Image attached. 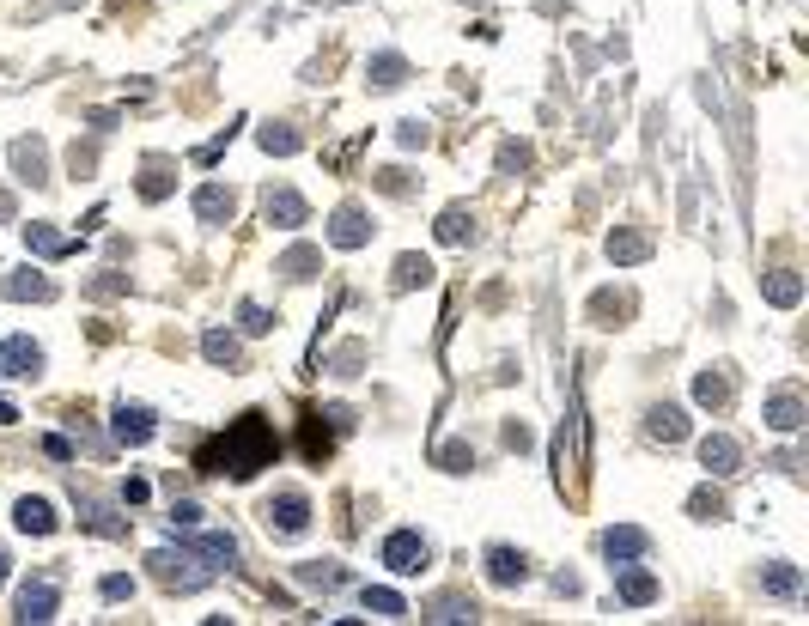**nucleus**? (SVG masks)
Masks as SVG:
<instances>
[{"label":"nucleus","instance_id":"nucleus-1","mask_svg":"<svg viewBox=\"0 0 809 626\" xmlns=\"http://www.w3.org/2000/svg\"><path fill=\"white\" fill-rule=\"evenodd\" d=\"M274 456H280V438H274V426H268V414H238L226 432H219L213 444H201L195 450V468L201 475H232V481H250V475H262V468H274Z\"/></svg>","mask_w":809,"mask_h":626},{"label":"nucleus","instance_id":"nucleus-2","mask_svg":"<svg viewBox=\"0 0 809 626\" xmlns=\"http://www.w3.org/2000/svg\"><path fill=\"white\" fill-rule=\"evenodd\" d=\"M146 572H153V584H165V590H201L213 578V566H201L189 547H159V554H146Z\"/></svg>","mask_w":809,"mask_h":626},{"label":"nucleus","instance_id":"nucleus-3","mask_svg":"<svg viewBox=\"0 0 809 626\" xmlns=\"http://www.w3.org/2000/svg\"><path fill=\"white\" fill-rule=\"evenodd\" d=\"M55 614H61V572H37V578H25V584H19V602H13V620L43 626V620H55Z\"/></svg>","mask_w":809,"mask_h":626},{"label":"nucleus","instance_id":"nucleus-4","mask_svg":"<svg viewBox=\"0 0 809 626\" xmlns=\"http://www.w3.org/2000/svg\"><path fill=\"white\" fill-rule=\"evenodd\" d=\"M378 560H384L396 578H420V572L432 566V547H426V535H420V529H390V535H384V547H378Z\"/></svg>","mask_w":809,"mask_h":626},{"label":"nucleus","instance_id":"nucleus-5","mask_svg":"<svg viewBox=\"0 0 809 626\" xmlns=\"http://www.w3.org/2000/svg\"><path fill=\"white\" fill-rule=\"evenodd\" d=\"M177 541L189 547V554H195L201 566H213V572H232V566H238V541H232L226 529H207V523H195V529H183Z\"/></svg>","mask_w":809,"mask_h":626},{"label":"nucleus","instance_id":"nucleus-6","mask_svg":"<svg viewBox=\"0 0 809 626\" xmlns=\"http://www.w3.org/2000/svg\"><path fill=\"white\" fill-rule=\"evenodd\" d=\"M262 523H268V535H305L311 529V499L299 487H286V493H274L262 505Z\"/></svg>","mask_w":809,"mask_h":626},{"label":"nucleus","instance_id":"nucleus-7","mask_svg":"<svg viewBox=\"0 0 809 626\" xmlns=\"http://www.w3.org/2000/svg\"><path fill=\"white\" fill-rule=\"evenodd\" d=\"M372 231H378V225H372V213L353 207V201L329 213V244H335V250H365V244H372Z\"/></svg>","mask_w":809,"mask_h":626},{"label":"nucleus","instance_id":"nucleus-8","mask_svg":"<svg viewBox=\"0 0 809 626\" xmlns=\"http://www.w3.org/2000/svg\"><path fill=\"white\" fill-rule=\"evenodd\" d=\"M700 468H706L712 481L743 475V444L730 438V432H706V438H700Z\"/></svg>","mask_w":809,"mask_h":626},{"label":"nucleus","instance_id":"nucleus-9","mask_svg":"<svg viewBox=\"0 0 809 626\" xmlns=\"http://www.w3.org/2000/svg\"><path fill=\"white\" fill-rule=\"evenodd\" d=\"M0 377L37 383V377H43V347H37L31 335H7V341H0Z\"/></svg>","mask_w":809,"mask_h":626},{"label":"nucleus","instance_id":"nucleus-10","mask_svg":"<svg viewBox=\"0 0 809 626\" xmlns=\"http://www.w3.org/2000/svg\"><path fill=\"white\" fill-rule=\"evenodd\" d=\"M615 596H621L627 608H651L657 596H664V584H657L639 560H627V566H615Z\"/></svg>","mask_w":809,"mask_h":626},{"label":"nucleus","instance_id":"nucleus-11","mask_svg":"<svg viewBox=\"0 0 809 626\" xmlns=\"http://www.w3.org/2000/svg\"><path fill=\"white\" fill-rule=\"evenodd\" d=\"M603 554H609V566L645 560V554H651V535H645L639 523H615V529H603Z\"/></svg>","mask_w":809,"mask_h":626},{"label":"nucleus","instance_id":"nucleus-12","mask_svg":"<svg viewBox=\"0 0 809 626\" xmlns=\"http://www.w3.org/2000/svg\"><path fill=\"white\" fill-rule=\"evenodd\" d=\"M524 578H530V560L518 554V547H505V541H499V547H487V584H499V590H518Z\"/></svg>","mask_w":809,"mask_h":626},{"label":"nucleus","instance_id":"nucleus-13","mask_svg":"<svg viewBox=\"0 0 809 626\" xmlns=\"http://www.w3.org/2000/svg\"><path fill=\"white\" fill-rule=\"evenodd\" d=\"M232 213H238V195L226 183H201L195 189V219L201 225H232Z\"/></svg>","mask_w":809,"mask_h":626},{"label":"nucleus","instance_id":"nucleus-14","mask_svg":"<svg viewBox=\"0 0 809 626\" xmlns=\"http://www.w3.org/2000/svg\"><path fill=\"white\" fill-rule=\"evenodd\" d=\"M262 213H268V225H280V231H299V225L311 219V207H305V195H299V189H268Z\"/></svg>","mask_w":809,"mask_h":626},{"label":"nucleus","instance_id":"nucleus-15","mask_svg":"<svg viewBox=\"0 0 809 626\" xmlns=\"http://www.w3.org/2000/svg\"><path fill=\"white\" fill-rule=\"evenodd\" d=\"M645 438H651V444H682V438H688V414H682L676 402H657V408L645 414Z\"/></svg>","mask_w":809,"mask_h":626},{"label":"nucleus","instance_id":"nucleus-16","mask_svg":"<svg viewBox=\"0 0 809 626\" xmlns=\"http://www.w3.org/2000/svg\"><path fill=\"white\" fill-rule=\"evenodd\" d=\"M13 171H19V183H31V189L49 183V152H43V140H13Z\"/></svg>","mask_w":809,"mask_h":626},{"label":"nucleus","instance_id":"nucleus-17","mask_svg":"<svg viewBox=\"0 0 809 626\" xmlns=\"http://www.w3.org/2000/svg\"><path fill=\"white\" fill-rule=\"evenodd\" d=\"M153 432H159L153 408H140V402H116V438H122V444H146Z\"/></svg>","mask_w":809,"mask_h":626},{"label":"nucleus","instance_id":"nucleus-18","mask_svg":"<svg viewBox=\"0 0 809 626\" xmlns=\"http://www.w3.org/2000/svg\"><path fill=\"white\" fill-rule=\"evenodd\" d=\"M645 256H651V238H645V231H633V225L609 231V262H615V268H633V262H645Z\"/></svg>","mask_w":809,"mask_h":626},{"label":"nucleus","instance_id":"nucleus-19","mask_svg":"<svg viewBox=\"0 0 809 626\" xmlns=\"http://www.w3.org/2000/svg\"><path fill=\"white\" fill-rule=\"evenodd\" d=\"M365 80H372L378 92H396V86L408 80V61H402L396 49H384V55H372V61H365Z\"/></svg>","mask_w":809,"mask_h":626},{"label":"nucleus","instance_id":"nucleus-20","mask_svg":"<svg viewBox=\"0 0 809 626\" xmlns=\"http://www.w3.org/2000/svg\"><path fill=\"white\" fill-rule=\"evenodd\" d=\"M767 426H773V432H797V426H803V396H797V389L767 396Z\"/></svg>","mask_w":809,"mask_h":626},{"label":"nucleus","instance_id":"nucleus-21","mask_svg":"<svg viewBox=\"0 0 809 626\" xmlns=\"http://www.w3.org/2000/svg\"><path fill=\"white\" fill-rule=\"evenodd\" d=\"M317 268H323V250H317V244H292V250L274 262V274H286V280H311Z\"/></svg>","mask_w":809,"mask_h":626},{"label":"nucleus","instance_id":"nucleus-22","mask_svg":"<svg viewBox=\"0 0 809 626\" xmlns=\"http://www.w3.org/2000/svg\"><path fill=\"white\" fill-rule=\"evenodd\" d=\"M7 298H37V304H49L55 298V280L49 274H37V268H19V274H7Z\"/></svg>","mask_w":809,"mask_h":626},{"label":"nucleus","instance_id":"nucleus-23","mask_svg":"<svg viewBox=\"0 0 809 626\" xmlns=\"http://www.w3.org/2000/svg\"><path fill=\"white\" fill-rule=\"evenodd\" d=\"M13 523H19L25 535H55V505H49V499H19V505H13Z\"/></svg>","mask_w":809,"mask_h":626},{"label":"nucleus","instance_id":"nucleus-24","mask_svg":"<svg viewBox=\"0 0 809 626\" xmlns=\"http://www.w3.org/2000/svg\"><path fill=\"white\" fill-rule=\"evenodd\" d=\"M438 244H475V213L469 207H445V213H438Z\"/></svg>","mask_w":809,"mask_h":626},{"label":"nucleus","instance_id":"nucleus-25","mask_svg":"<svg viewBox=\"0 0 809 626\" xmlns=\"http://www.w3.org/2000/svg\"><path fill=\"white\" fill-rule=\"evenodd\" d=\"M25 244L37 256H73V250H80V238H61L55 225H25Z\"/></svg>","mask_w":809,"mask_h":626},{"label":"nucleus","instance_id":"nucleus-26","mask_svg":"<svg viewBox=\"0 0 809 626\" xmlns=\"http://www.w3.org/2000/svg\"><path fill=\"white\" fill-rule=\"evenodd\" d=\"M201 353H207V365H226V371H232V365L244 359L238 335H226V329H207V335H201Z\"/></svg>","mask_w":809,"mask_h":626},{"label":"nucleus","instance_id":"nucleus-27","mask_svg":"<svg viewBox=\"0 0 809 626\" xmlns=\"http://www.w3.org/2000/svg\"><path fill=\"white\" fill-rule=\"evenodd\" d=\"M694 402H700V408H724V402H730V377H724V365H712V371L694 377Z\"/></svg>","mask_w":809,"mask_h":626},{"label":"nucleus","instance_id":"nucleus-28","mask_svg":"<svg viewBox=\"0 0 809 626\" xmlns=\"http://www.w3.org/2000/svg\"><path fill=\"white\" fill-rule=\"evenodd\" d=\"M426 280H432V262H426V256H396L390 292H414V286H426Z\"/></svg>","mask_w":809,"mask_h":626},{"label":"nucleus","instance_id":"nucleus-29","mask_svg":"<svg viewBox=\"0 0 809 626\" xmlns=\"http://www.w3.org/2000/svg\"><path fill=\"white\" fill-rule=\"evenodd\" d=\"M761 590H767V596H797V590H803V572L785 566V560H767V566H761Z\"/></svg>","mask_w":809,"mask_h":626},{"label":"nucleus","instance_id":"nucleus-30","mask_svg":"<svg viewBox=\"0 0 809 626\" xmlns=\"http://www.w3.org/2000/svg\"><path fill=\"white\" fill-rule=\"evenodd\" d=\"M171 189H177L171 165H165V159H146V171H140V201H165Z\"/></svg>","mask_w":809,"mask_h":626},{"label":"nucleus","instance_id":"nucleus-31","mask_svg":"<svg viewBox=\"0 0 809 626\" xmlns=\"http://www.w3.org/2000/svg\"><path fill=\"white\" fill-rule=\"evenodd\" d=\"M359 602H365V614H384V620H402V614H408V602H402L396 590H384V584H365Z\"/></svg>","mask_w":809,"mask_h":626},{"label":"nucleus","instance_id":"nucleus-32","mask_svg":"<svg viewBox=\"0 0 809 626\" xmlns=\"http://www.w3.org/2000/svg\"><path fill=\"white\" fill-rule=\"evenodd\" d=\"M688 517H700V523H724V517H730V499H724L718 487H700V493L688 499Z\"/></svg>","mask_w":809,"mask_h":626},{"label":"nucleus","instance_id":"nucleus-33","mask_svg":"<svg viewBox=\"0 0 809 626\" xmlns=\"http://www.w3.org/2000/svg\"><path fill=\"white\" fill-rule=\"evenodd\" d=\"M299 584H311V590H341L347 572H341L335 560H305V566H299Z\"/></svg>","mask_w":809,"mask_h":626},{"label":"nucleus","instance_id":"nucleus-34","mask_svg":"<svg viewBox=\"0 0 809 626\" xmlns=\"http://www.w3.org/2000/svg\"><path fill=\"white\" fill-rule=\"evenodd\" d=\"M256 140H262V152H274V159H292V152H299V146H305V140H299V134H292L286 122H268V128H262Z\"/></svg>","mask_w":809,"mask_h":626},{"label":"nucleus","instance_id":"nucleus-35","mask_svg":"<svg viewBox=\"0 0 809 626\" xmlns=\"http://www.w3.org/2000/svg\"><path fill=\"white\" fill-rule=\"evenodd\" d=\"M803 298V280L791 274V268H779V274H767V304H779V310H791Z\"/></svg>","mask_w":809,"mask_h":626},{"label":"nucleus","instance_id":"nucleus-36","mask_svg":"<svg viewBox=\"0 0 809 626\" xmlns=\"http://www.w3.org/2000/svg\"><path fill=\"white\" fill-rule=\"evenodd\" d=\"M80 523H86V529H98V535H128V523H122V517H110V505H98V499H80Z\"/></svg>","mask_w":809,"mask_h":626},{"label":"nucleus","instance_id":"nucleus-37","mask_svg":"<svg viewBox=\"0 0 809 626\" xmlns=\"http://www.w3.org/2000/svg\"><path fill=\"white\" fill-rule=\"evenodd\" d=\"M238 323H244V335H268L280 317H274V310H262L256 298H244V304H238Z\"/></svg>","mask_w":809,"mask_h":626},{"label":"nucleus","instance_id":"nucleus-38","mask_svg":"<svg viewBox=\"0 0 809 626\" xmlns=\"http://www.w3.org/2000/svg\"><path fill=\"white\" fill-rule=\"evenodd\" d=\"M426 620H475V602H463V596H438V602L426 608Z\"/></svg>","mask_w":809,"mask_h":626},{"label":"nucleus","instance_id":"nucleus-39","mask_svg":"<svg viewBox=\"0 0 809 626\" xmlns=\"http://www.w3.org/2000/svg\"><path fill=\"white\" fill-rule=\"evenodd\" d=\"M396 140H402V146H408V152H420V146H426V140H432V128H426V122H420V116H408V122H396Z\"/></svg>","mask_w":809,"mask_h":626},{"label":"nucleus","instance_id":"nucleus-40","mask_svg":"<svg viewBox=\"0 0 809 626\" xmlns=\"http://www.w3.org/2000/svg\"><path fill=\"white\" fill-rule=\"evenodd\" d=\"M195 523H207V511H201V505H189V499H183V505H171V535H183V529H195Z\"/></svg>","mask_w":809,"mask_h":626},{"label":"nucleus","instance_id":"nucleus-41","mask_svg":"<svg viewBox=\"0 0 809 626\" xmlns=\"http://www.w3.org/2000/svg\"><path fill=\"white\" fill-rule=\"evenodd\" d=\"M86 292H92V298H116V292H128V274H110V268H104Z\"/></svg>","mask_w":809,"mask_h":626},{"label":"nucleus","instance_id":"nucleus-42","mask_svg":"<svg viewBox=\"0 0 809 626\" xmlns=\"http://www.w3.org/2000/svg\"><path fill=\"white\" fill-rule=\"evenodd\" d=\"M98 596H104V602H128V596H134V578H122V572H110V578L98 584Z\"/></svg>","mask_w":809,"mask_h":626},{"label":"nucleus","instance_id":"nucleus-43","mask_svg":"<svg viewBox=\"0 0 809 626\" xmlns=\"http://www.w3.org/2000/svg\"><path fill=\"white\" fill-rule=\"evenodd\" d=\"M524 165H530V146L505 140V146H499V171H524Z\"/></svg>","mask_w":809,"mask_h":626},{"label":"nucleus","instance_id":"nucleus-44","mask_svg":"<svg viewBox=\"0 0 809 626\" xmlns=\"http://www.w3.org/2000/svg\"><path fill=\"white\" fill-rule=\"evenodd\" d=\"M378 189H384V195H414L408 171H378Z\"/></svg>","mask_w":809,"mask_h":626},{"label":"nucleus","instance_id":"nucleus-45","mask_svg":"<svg viewBox=\"0 0 809 626\" xmlns=\"http://www.w3.org/2000/svg\"><path fill=\"white\" fill-rule=\"evenodd\" d=\"M438 462H445V468H457V475H463V468H475V450H469V444H451V450L438 456Z\"/></svg>","mask_w":809,"mask_h":626},{"label":"nucleus","instance_id":"nucleus-46","mask_svg":"<svg viewBox=\"0 0 809 626\" xmlns=\"http://www.w3.org/2000/svg\"><path fill=\"white\" fill-rule=\"evenodd\" d=\"M359 359H365V347L353 341V347H341V353H335V371H341V377H353V371H359Z\"/></svg>","mask_w":809,"mask_h":626},{"label":"nucleus","instance_id":"nucleus-47","mask_svg":"<svg viewBox=\"0 0 809 626\" xmlns=\"http://www.w3.org/2000/svg\"><path fill=\"white\" fill-rule=\"evenodd\" d=\"M305 450H311V456H317V462H323V456H329V432H323V426H317V420H311V426H305Z\"/></svg>","mask_w":809,"mask_h":626},{"label":"nucleus","instance_id":"nucleus-48","mask_svg":"<svg viewBox=\"0 0 809 626\" xmlns=\"http://www.w3.org/2000/svg\"><path fill=\"white\" fill-rule=\"evenodd\" d=\"M146 499H153V487H146L140 475H134V481H122V505H146Z\"/></svg>","mask_w":809,"mask_h":626},{"label":"nucleus","instance_id":"nucleus-49","mask_svg":"<svg viewBox=\"0 0 809 626\" xmlns=\"http://www.w3.org/2000/svg\"><path fill=\"white\" fill-rule=\"evenodd\" d=\"M92 165H98V152L92 146H73V177H92Z\"/></svg>","mask_w":809,"mask_h":626},{"label":"nucleus","instance_id":"nucleus-50","mask_svg":"<svg viewBox=\"0 0 809 626\" xmlns=\"http://www.w3.org/2000/svg\"><path fill=\"white\" fill-rule=\"evenodd\" d=\"M505 444H511V450H530V426H518V420H505Z\"/></svg>","mask_w":809,"mask_h":626},{"label":"nucleus","instance_id":"nucleus-51","mask_svg":"<svg viewBox=\"0 0 809 626\" xmlns=\"http://www.w3.org/2000/svg\"><path fill=\"white\" fill-rule=\"evenodd\" d=\"M43 450H49L55 462H67V456H73V444H67V438H43Z\"/></svg>","mask_w":809,"mask_h":626},{"label":"nucleus","instance_id":"nucleus-52","mask_svg":"<svg viewBox=\"0 0 809 626\" xmlns=\"http://www.w3.org/2000/svg\"><path fill=\"white\" fill-rule=\"evenodd\" d=\"M0 225H13V195L0 189Z\"/></svg>","mask_w":809,"mask_h":626},{"label":"nucleus","instance_id":"nucleus-53","mask_svg":"<svg viewBox=\"0 0 809 626\" xmlns=\"http://www.w3.org/2000/svg\"><path fill=\"white\" fill-rule=\"evenodd\" d=\"M7 420H19V414H13V402H0V426H7Z\"/></svg>","mask_w":809,"mask_h":626},{"label":"nucleus","instance_id":"nucleus-54","mask_svg":"<svg viewBox=\"0 0 809 626\" xmlns=\"http://www.w3.org/2000/svg\"><path fill=\"white\" fill-rule=\"evenodd\" d=\"M0 578H7V554H0Z\"/></svg>","mask_w":809,"mask_h":626}]
</instances>
